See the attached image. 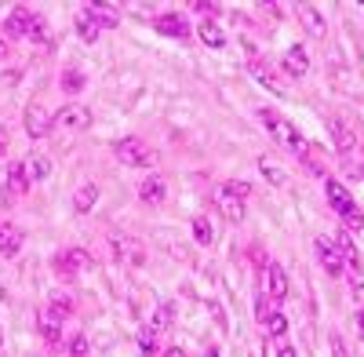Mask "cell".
Masks as SVG:
<instances>
[{
	"label": "cell",
	"mask_w": 364,
	"mask_h": 357,
	"mask_svg": "<svg viewBox=\"0 0 364 357\" xmlns=\"http://www.w3.org/2000/svg\"><path fill=\"white\" fill-rule=\"evenodd\" d=\"M208 310H211V314H215V321H219V329H226V314L219 310V303H208Z\"/></svg>",
	"instance_id": "obj_36"
},
{
	"label": "cell",
	"mask_w": 364,
	"mask_h": 357,
	"mask_svg": "<svg viewBox=\"0 0 364 357\" xmlns=\"http://www.w3.org/2000/svg\"><path fill=\"white\" fill-rule=\"evenodd\" d=\"M314 248H317V259H321V266L328 270V277H343V252L336 248V241L331 237H317L314 241Z\"/></svg>",
	"instance_id": "obj_5"
},
{
	"label": "cell",
	"mask_w": 364,
	"mask_h": 357,
	"mask_svg": "<svg viewBox=\"0 0 364 357\" xmlns=\"http://www.w3.org/2000/svg\"><path fill=\"white\" fill-rule=\"evenodd\" d=\"M259 171H262V175L269 178L273 186H284V183H288V175H284V168H281V164H273V161H266V157L259 161Z\"/></svg>",
	"instance_id": "obj_24"
},
{
	"label": "cell",
	"mask_w": 364,
	"mask_h": 357,
	"mask_svg": "<svg viewBox=\"0 0 364 357\" xmlns=\"http://www.w3.org/2000/svg\"><path fill=\"white\" fill-rule=\"evenodd\" d=\"M328 350H331V357H346V346L339 336H328Z\"/></svg>",
	"instance_id": "obj_34"
},
{
	"label": "cell",
	"mask_w": 364,
	"mask_h": 357,
	"mask_svg": "<svg viewBox=\"0 0 364 357\" xmlns=\"http://www.w3.org/2000/svg\"><path fill=\"white\" fill-rule=\"evenodd\" d=\"M299 18L306 22V29H310V33H324V29H328L324 15H321V11H317L314 4H302V8H299Z\"/></svg>",
	"instance_id": "obj_22"
},
{
	"label": "cell",
	"mask_w": 364,
	"mask_h": 357,
	"mask_svg": "<svg viewBox=\"0 0 364 357\" xmlns=\"http://www.w3.org/2000/svg\"><path fill=\"white\" fill-rule=\"evenodd\" d=\"M80 87H84V73H80V70H66V73H63V92L77 95Z\"/></svg>",
	"instance_id": "obj_30"
},
{
	"label": "cell",
	"mask_w": 364,
	"mask_h": 357,
	"mask_svg": "<svg viewBox=\"0 0 364 357\" xmlns=\"http://www.w3.org/2000/svg\"><path fill=\"white\" fill-rule=\"evenodd\" d=\"M273 314H277V310H273V299H266V295H259V303H255V317L266 324Z\"/></svg>",
	"instance_id": "obj_32"
},
{
	"label": "cell",
	"mask_w": 364,
	"mask_h": 357,
	"mask_svg": "<svg viewBox=\"0 0 364 357\" xmlns=\"http://www.w3.org/2000/svg\"><path fill=\"white\" fill-rule=\"evenodd\" d=\"M8 154V135H4V128H0V157Z\"/></svg>",
	"instance_id": "obj_37"
},
{
	"label": "cell",
	"mask_w": 364,
	"mask_h": 357,
	"mask_svg": "<svg viewBox=\"0 0 364 357\" xmlns=\"http://www.w3.org/2000/svg\"><path fill=\"white\" fill-rule=\"evenodd\" d=\"M139 197L146 201V204H161L164 197H168V183L161 175H146L142 183H139Z\"/></svg>",
	"instance_id": "obj_15"
},
{
	"label": "cell",
	"mask_w": 364,
	"mask_h": 357,
	"mask_svg": "<svg viewBox=\"0 0 364 357\" xmlns=\"http://www.w3.org/2000/svg\"><path fill=\"white\" fill-rule=\"evenodd\" d=\"M266 329H269V336H273V339H281V336L288 332V321H284L281 314H273V317L266 321Z\"/></svg>",
	"instance_id": "obj_31"
},
{
	"label": "cell",
	"mask_w": 364,
	"mask_h": 357,
	"mask_svg": "<svg viewBox=\"0 0 364 357\" xmlns=\"http://www.w3.org/2000/svg\"><path fill=\"white\" fill-rule=\"evenodd\" d=\"M29 190V178H26V168L22 164H11L8 175H4V193H0V201H15L18 193Z\"/></svg>",
	"instance_id": "obj_14"
},
{
	"label": "cell",
	"mask_w": 364,
	"mask_h": 357,
	"mask_svg": "<svg viewBox=\"0 0 364 357\" xmlns=\"http://www.w3.org/2000/svg\"><path fill=\"white\" fill-rule=\"evenodd\" d=\"M154 26H157V33H164L171 41H186L190 37V22L182 18V11H164Z\"/></svg>",
	"instance_id": "obj_12"
},
{
	"label": "cell",
	"mask_w": 364,
	"mask_h": 357,
	"mask_svg": "<svg viewBox=\"0 0 364 357\" xmlns=\"http://www.w3.org/2000/svg\"><path fill=\"white\" fill-rule=\"evenodd\" d=\"M55 266L63 270V277H77V270H87V266H95V259H91L84 248H66L55 255Z\"/></svg>",
	"instance_id": "obj_8"
},
{
	"label": "cell",
	"mask_w": 364,
	"mask_h": 357,
	"mask_svg": "<svg viewBox=\"0 0 364 357\" xmlns=\"http://www.w3.org/2000/svg\"><path fill=\"white\" fill-rule=\"evenodd\" d=\"M168 321H171V303H161V310H157V317H154V321H149V324H146V329H149V332H154V336H161V332L168 329Z\"/></svg>",
	"instance_id": "obj_27"
},
{
	"label": "cell",
	"mask_w": 364,
	"mask_h": 357,
	"mask_svg": "<svg viewBox=\"0 0 364 357\" xmlns=\"http://www.w3.org/2000/svg\"><path fill=\"white\" fill-rule=\"evenodd\" d=\"M95 201H99V186H95V183H80L77 193H73V212H77V215L91 212V208H95Z\"/></svg>",
	"instance_id": "obj_19"
},
{
	"label": "cell",
	"mask_w": 364,
	"mask_h": 357,
	"mask_svg": "<svg viewBox=\"0 0 364 357\" xmlns=\"http://www.w3.org/2000/svg\"><path fill=\"white\" fill-rule=\"evenodd\" d=\"M211 201H215V208L226 215V219H233V223H240L248 215V208H245V197H240L237 190H233V183H223V186H215V193H211Z\"/></svg>",
	"instance_id": "obj_4"
},
{
	"label": "cell",
	"mask_w": 364,
	"mask_h": 357,
	"mask_svg": "<svg viewBox=\"0 0 364 357\" xmlns=\"http://www.w3.org/2000/svg\"><path fill=\"white\" fill-rule=\"evenodd\" d=\"M328 132H331V142L343 157H350L357 150V139H353V128L343 121V117H328Z\"/></svg>",
	"instance_id": "obj_10"
},
{
	"label": "cell",
	"mask_w": 364,
	"mask_h": 357,
	"mask_svg": "<svg viewBox=\"0 0 364 357\" xmlns=\"http://www.w3.org/2000/svg\"><path fill=\"white\" fill-rule=\"evenodd\" d=\"M51 124H55V117L41 106V102H33V106H26V132L33 135V139H44L48 132H51Z\"/></svg>",
	"instance_id": "obj_11"
},
{
	"label": "cell",
	"mask_w": 364,
	"mask_h": 357,
	"mask_svg": "<svg viewBox=\"0 0 364 357\" xmlns=\"http://www.w3.org/2000/svg\"><path fill=\"white\" fill-rule=\"evenodd\" d=\"M18 11V18H22V29H26V37L29 41H41V44H51V33H48V22L37 15V11H29V8H15Z\"/></svg>",
	"instance_id": "obj_13"
},
{
	"label": "cell",
	"mask_w": 364,
	"mask_h": 357,
	"mask_svg": "<svg viewBox=\"0 0 364 357\" xmlns=\"http://www.w3.org/2000/svg\"><path fill=\"white\" fill-rule=\"evenodd\" d=\"M63 321H66V314L58 310L55 303H44V307L37 310V329H41V336H44L48 343H58V332H63Z\"/></svg>",
	"instance_id": "obj_6"
},
{
	"label": "cell",
	"mask_w": 364,
	"mask_h": 357,
	"mask_svg": "<svg viewBox=\"0 0 364 357\" xmlns=\"http://www.w3.org/2000/svg\"><path fill=\"white\" fill-rule=\"evenodd\" d=\"M113 154H117L120 164H128V168H154V161H157V154L149 150L142 139H135V135L117 139V142H113Z\"/></svg>",
	"instance_id": "obj_3"
},
{
	"label": "cell",
	"mask_w": 364,
	"mask_h": 357,
	"mask_svg": "<svg viewBox=\"0 0 364 357\" xmlns=\"http://www.w3.org/2000/svg\"><path fill=\"white\" fill-rule=\"evenodd\" d=\"M259 121L266 124V132H269L273 139H277V142L284 146V150H291V154H306V150H310L306 139L299 135V128L288 121V117H281L277 110H259Z\"/></svg>",
	"instance_id": "obj_1"
},
{
	"label": "cell",
	"mask_w": 364,
	"mask_h": 357,
	"mask_svg": "<svg viewBox=\"0 0 364 357\" xmlns=\"http://www.w3.org/2000/svg\"><path fill=\"white\" fill-rule=\"evenodd\" d=\"M252 77H255V80H259L262 87H269L273 95H284V84H281L277 77H273V73H266L262 66H252Z\"/></svg>",
	"instance_id": "obj_25"
},
{
	"label": "cell",
	"mask_w": 364,
	"mask_h": 357,
	"mask_svg": "<svg viewBox=\"0 0 364 357\" xmlns=\"http://www.w3.org/2000/svg\"><path fill=\"white\" fill-rule=\"evenodd\" d=\"M204 357H223V353H219L215 346H211V350H204Z\"/></svg>",
	"instance_id": "obj_40"
},
{
	"label": "cell",
	"mask_w": 364,
	"mask_h": 357,
	"mask_svg": "<svg viewBox=\"0 0 364 357\" xmlns=\"http://www.w3.org/2000/svg\"><path fill=\"white\" fill-rule=\"evenodd\" d=\"M22 168H26L29 186H33V183H41V178H48V175H51V161H48L44 154H29V157L22 161Z\"/></svg>",
	"instance_id": "obj_17"
},
{
	"label": "cell",
	"mask_w": 364,
	"mask_h": 357,
	"mask_svg": "<svg viewBox=\"0 0 364 357\" xmlns=\"http://www.w3.org/2000/svg\"><path fill=\"white\" fill-rule=\"evenodd\" d=\"M164 357H186V353H182V350H178V346H171V350H168V353H164Z\"/></svg>",
	"instance_id": "obj_39"
},
{
	"label": "cell",
	"mask_w": 364,
	"mask_h": 357,
	"mask_svg": "<svg viewBox=\"0 0 364 357\" xmlns=\"http://www.w3.org/2000/svg\"><path fill=\"white\" fill-rule=\"evenodd\" d=\"M55 124H63V128H73V132H84L91 124V110L80 106V102H66L63 110L55 113Z\"/></svg>",
	"instance_id": "obj_9"
},
{
	"label": "cell",
	"mask_w": 364,
	"mask_h": 357,
	"mask_svg": "<svg viewBox=\"0 0 364 357\" xmlns=\"http://www.w3.org/2000/svg\"><path fill=\"white\" fill-rule=\"evenodd\" d=\"M77 33H80V41L95 44V41H99V33H102V26H99L95 18H91V15L80 8V11H77Z\"/></svg>",
	"instance_id": "obj_21"
},
{
	"label": "cell",
	"mask_w": 364,
	"mask_h": 357,
	"mask_svg": "<svg viewBox=\"0 0 364 357\" xmlns=\"http://www.w3.org/2000/svg\"><path fill=\"white\" fill-rule=\"evenodd\" d=\"M70 357H87V336H73V343H70Z\"/></svg>",
	"instance_id": "obj_33"
},
{
	"label": "cell",
	"mask_w": 364,
	"mask_h": 357,
	"mask_svg": "<svg viewBox=\"0 0 364 357\" xmlns=\"http://www.w3.org/2000/svg\"><path fill=\"white\" fill-rule=\"evenodd\" d=\"M0 26H4V33H8V37H26V29H22V18H18V11H15V8L0 15Z\"/></svg>",
	"instance_id": "obj_26"
},
{
	"label": "cell",
	"mask_w": 364,
	"mask_h": 357,
	"mask_svg": "<svg viewBox=\"0 0 364 357\" xmlns=\"http://www.w3.org/2000/svg\"><path fill=\"white\" fill-rule=\"evenodd\" d=\"M284 73H291V77H306L310 73V55L302 51L299 44L284 51Z\"/></svg>",
	"instance_id": "obj_16"
},
{
	"label": "cell",
	"mask_w": 364,
	"mask_h": 357,
	"mask_svg": "<svg viewBox=\"0 0 364 357\" xmlns=\"http://www.w3.org/2000/svg\"><path fill=\"white\" fill-rule=\"evenodd\" d=\"M262 295H266V299H273V303H281L284 295H288V274L281 270L277 262H269L266 270H262Z\"/></svg>",
	"instance_id": "obj_7"
},
{
	"label": "cell",
	"mask_w": 364,
	"mask_h": 357,
	"mask_svg": "<svg viewBox=\"0 0 364 357\" xmlns=\"http://www.w3.org/2000/svg\"><path fill=\"white\" fill-rule=\"evenodd\" d=\"M0 343H4V332H0Z\"/></svg>",
	"instance_id": "obj_41"
},
{
	"label": "cell",
	"mask_w": 364,
	"mask_h": 357,
	"mask_svg": "<svg viewBox=\"0 0 364 357\" xmlns=\"http://www.w3.org/2000/svg\"><path fill=\"white\" fill-rule=\"evenodd\" d=\"M357 332H360V339H364V310L357 314Z\"/></svg>",
	"instance_id": "obj_38"
},
{
	"label": "cell",
	"mask_w": 364,
	"mask_h": 357,
	"mask_svg": "<svg viewBox=\"0 0 364 357\" xmlns=\"http://www.w3.org/2000/svg\"><path fill=\"white\" fill-rule=\"evenodd\" d=\"M324 193H328V204L336 208V215H343V223L350 230H360L364 226V212L357 208V201L350 197V190L343 183H336V178H324Z\"/></svg>",
	"instance_id": "obj_2"
},
{
	"label": "cell",
	"mask_w": 364,
	"mask_h": 357,
	"mask_svg": "<svg viewBox=\"0 0 364 357\" xmlns=\"http://www.w3.org/2000/svg\"><path fill=\"white\" fill-rule=\"evenodd\" d=\"M273 357H295V350H291V346L284 343V336L277 339V353H273Z\"/></svg>",
	"instance_id": "obj_35"
},
{
	"label": "cell",
	"mask_w": 364,
	"mask_h": 357,
	"mask_svg": "<svg viewBox=\"0 0 364 357\" xmlns=\"http://www.w3.org/2000/svg\"><path fill=\"white\" fill-rule=\"evenodd\" d=\"M197 33H200V41H204L208 48H223V44H226L223 29H219L215 22H211V18H204V22H200V29H197Z\"/></svg>",
	"instance_id": "obj_23"
},
{
	"label": "cell",
	"mask_w": 364,
	"mask_h": 357,
	"mask_svg": "<svg viewBox=\"0 0 364 357\" xmlns=\"http://www.w3.org/2000/svg\"><path fill=\"white\" fill-rule=\"evenodd\" d=\"M193 237H197V245H211V237H215L204 215H193Z\"/></svg>",
	"instance_id": "obj_29"
},
{
	"label": "cell",
	"mask_w": 364,
	"mask_h": 357,
	"mask_svg": "<svg viewBox=\"0 0 364 357\" xmlns=\"http://www.w3.org/2000/svg\"><path fill=\"white\" fill-rule=\"evenodd\" d=\"M113 252H117V259H132V262L142 259L139 248H135V241H120V237H113Z\"/></svg>",
	"instance_id": "obj_28"
},
{
	"label": "cell",
	"mask_w": 364,
	"mask_h": 357,
	"mask_svg": "<svg viewBox=\"0 0 364 357\" xmlns=\"http://www.w3.org/2000/svg\"><path fill=\"white\" fill-rule=\"evenodd\" d=\"M22 252V230L18 226H0V255H8V259H15Z\"/></svg>",
	"instance_id": "obj_18"
},
{
	"label": "cell",
	"mask_w": 364,
	"mask_h": 357,
	"mask_svg": "<svg viewBox=\"0 0 364 357\" xmlns=\"http://www.w3.org/2000/svg\"><path fill=\"white\" fill-rule=\"evenodd\" d=\"M84 11L95 18L99 26H106V29H113L120 22V8L117 4H84Z\"/></svg>",
	"instance_id": "obj_20"
}]
</instances>
